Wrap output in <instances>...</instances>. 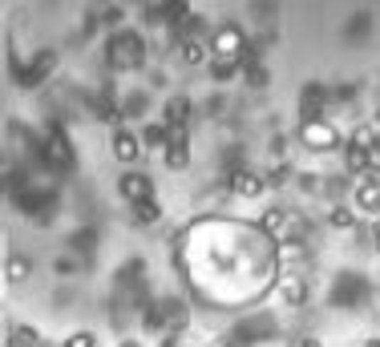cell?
I'll list each match as a JSON object with an SVG mask.
<instances>
[{"label":"cell","instance_id":"obj_20","mask_svg":"<svg viewBox=\"0 0 380 347\" xmlns=\"http://www.w3.org/2000/svg\"><path fill=\"white\" fill-rule=\"evenodd\" d=\"M372 347H380V343H372Z\"/></svg>","mask_w":380,"mask_h":347},{"label":"cell","instance_id":"obj_12","mask_svg":"<svg viewBox=\"0 0 380 347\" xmlns=\"http://www.w3.org/2000/svg\"><path fill=\"white\" fill-rule=\"evenodd\" d=\"M25 274H28V262H25V259H16V255H13V259H9V279L16 283V279H25Z\"/></svg>","mask_w":380,"mask_h":347},{"label":"cell","instance_id":"obj_10","mask_svg":"<svg viewBox=\"0 0 380 347\" xmlns=\"http://www.w3.org/2000/svg\"><path fill=\"white\" fill-rule=\"evenodd\" d=\"M279 259H283V262H300V259H304V242H300V238L283 242V247H279Z\"/></svg>","mask_w":380,"mask_h":347},{"label":"cell","instance_id":"obj_3","mask_svg":"<svg viewBox=\"0 0 380 347\" xmlns=\"http://www.w3.org/2000/svg\"><path fill=\"white\" fill-rule=\"evenodd\" d=\"M211 53H215V57H223V61H235V57L243 53V33L235 25L215 28V37H211Z\"/></svg>","mask_w":380,"mask_h":347},{"label":"cell","instance_id":"obj_9","mask_svg":"<svg viewBox=\"0 0 380 347\" xmlns=\"http://www.w3.org/2000/svg\"><path fill=\"white\" fill-rule=\"evenodd\" d=\"M206 49H211V45H203L199 37H182V57H186L190 65H203L206 61Z\"/></svg>","mask_w":380,"mask_h":347},{"label":"cell","instance_id":"obj_4","mask_svg":"<svg viewBox=\"0 0 380 347\" xmlns=\"http://www.w3.org/2000/svg\"><path fill=\"white\" fill-rule=\"evenodd\" d=\"M352 198H356V206H360V210L380 214V182L372 178V174H360V178H356Z\"/></svg>","mask_w":380,"mask_h":347},{"label":"cell","instance_id":"obj_14","mask_svg":"<svg viewBox=\"0 0 380 347\" xmlns=\"http://www.w3.org/2000/svg\"><path fill=\"white\" fill-rule=\"evenodd\" d=\"M332 226H336V230H348V226H352V214H348V210H336V214H332Z\"/></svg>","mask_w":380,"mask_h":347},{"label":"cell","instance_id":"obj_1","mask_svg":"<svg viewBox=\"0 0 380 347\" xmlns=\"http://www.w3.org/2000/svg\"><path fill=\"white\" fill-rule=\"evenodd\" d=\"M300 137H304V146H307V149H332V146H340V129H336L332 122H320V117L304 122Z\"/></svg>","mask_w":380,"mask_h":347},{"label":"cell","instance_id":"obj_15","mask_svg":"<svg viewBox=\"0 0 380 347\" xmlns=\"http://www.w3.org/2000/svg\"><path fill=\"white\" fill-rule=\"evenodd\" d=\"M134 214H138L142 223H154V218H158V210H154L150 202H146V206H134Z\"/></svg>","mask_w":380,"mask_h":347},{"label":"cell","instance_id":"obj_13","mask_svg":"<svg viewBox=\"0 0 380 347\" xmlns=\"http://www.w3.org/2000/svg\"><path fill=\"white\" fill-rule=\"evenodd\" d=\"M166 166H170V170H182V166H186V149H182V146H170V158H166Z\"/></svg>","mask_w":380,"mask_h":347},{"label":"cell","instance_id":"obj_19","mask_svg":"<svg viewBox=\"0 0 380 347\" xmlns=\"http://www.w3.org/2000/svg\"><path fill=\"white\" fill-rule=\"evenodd\" d=\"M122 347H138V343H122Z\"/></svg>","mask_w":380,"mask_h":347},{"label":"cell","instance_id":"obj_2","mask_svg":"<svg viewBox=\"0 0 380 347\" xmlns=\"http://www.w3.org/2000/svg\"><path fill=\"white\" fill-rule=\"evenodd\" d=\"M259 226H263V235H267V238H275L279 247L295 238V218H292L287 210H267V214H263V223H259Z\"/></svg>","mask_w":380,"mask_h":347},{"label":"cell","instance_id":"obj_8","mask_svg":"<svg viewBox=\"0 0 380 347\" xmlns=\"http://www.w3.org/2000/svg\"><path fill=\"white\" fill-rule=\"evenodd\" d=\"M279 295L287 299L292 307L307 303V287H304V279H300V274H283V279H279Z\"/></svg>","mask_w":380,"mask_h":347},{"label":"cell","instance_id":"obj_7","mask_svg":"<svg viewBox=\"0 0 380 347\" xmlns=\"http://www.w3.org/2000/svg\"><path fill=\"white\" fill-rule=\"evenodd\" d=\"M263 186H267V182L259 178V174H235V178H231V190H235L239 198H259Z\"/></svg>","mask_w":380,"mask_h":347},{"label":"cell","instance_id":"obj_11","mask_svg":"<svg viewBox=\"0 0 380 347\" xmlns=\"http://www.w3.org/2000/svg\"><path fill=\"white\" fill-rule=\"evenodd\" d=\"M65 347H97V339H93L89 331H73L69 339H65Z\"/></svg>","mask_w":380,"mask_h":347},{"label":"cell","instance_id":"obj_6","mask_svg":"<svg viewBox=\"0 0 380 347\" xmlns=\"http://www.w3.org/2000/svg\"><path fill=\"white\" fill-rule=\"evenodd\" d=\"M122 194H126L130 206H146V202H150V178L126 174V178H122Z\"/></svg>","mask_w":380,"mask_h":347},{"label":"cell","instance_id":"obj_16","mask_svg":"<svg viewBox=\"0 0 380 347\" xmlns=\"http://www.w3.org/2000/svg\"><path fill=\"white\" fill-rule=\"evenodd\" d=\"M368 125H372V129H376V137H380V110L372 113V122H368Z\"/></svg>","mask_w":380,"mask_h":347},{"label":"cell","instance_id":"obj_17","mask_svg":"<svg viewBox=\"0 0 380 347\" xmlns=\"http://www.w3.org/2000/svg\"><path fill=\"white\" fill-rule=\"evenodd\" d=\"M295 347H320V343H316V339H300Z\"/></svg>","mask_w":380,"mask_h":347},{"label":"cell","instance_id":"obj_18","mask_svg":"<svg viewBox=\"0 0 380 347\" xmlns=\"http://www.w3.org/2000/svg\"><path fill=\"white\" fill-rule=\"evenodd\" d=\"M376 242H380V223H376Z\"/></svg>","mask_w":380,"mask_h":347},{"label":"cell","instance_id":"obj_5","mask_svg":"<svg viewBox=\"0 0 380 347\" xmlns=\"http://www.w3.org/2000/svg\"><path fill=\"white\" fill-rule=\"evenodd\" d=\"M114 158L117 161H138L142 158V137L134 129H117L114 134Z\"/></svg>","mask_w":380,"mask_h":347}]
</instances>
